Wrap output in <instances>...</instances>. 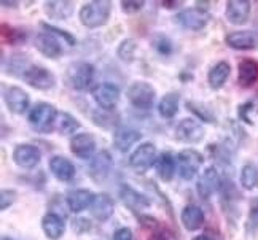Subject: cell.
<instances>
[{
    "label": "cell",
    "mask_w": 258,
    "mask_h": 240,
    "mask_svg": "<svg viewBox=\"0 0 258 240\" xmlns=\"http://www.w3.org/2000/svg\"><path fill=\"white\" fill-rule=\"evenodd\" d=\"M112 15V2L108 0H93L82 7L80 10V23L86 29H97L108 23Z\"/></svg>",
    "instance_id": "obj_1"
},
{
    "label": "cell",
    "mask_w": 258,
    "mask_h": 240,
    "mask_svg": "<svg viewBox=\"0 0 258 240\" xmlns=\"http://www.w3.org/2000/svg\"><path fill=\"white\" fill-rule=\"evenodd\" d=\"M57 110L54 105L48 102H38L32 107V110L27 115V121L37 132L48 134L53 129H56V119H57Z\"/></svg>",
    "instance_id": "obj_2"
},
{
    "label": "cell",
    "mask_w": 258,
    "mask_h": 240,
    "mask_svg": "<svg viewBox=\"0 0 258 240\" xmlns=\"http://www.w3.org/2000/svg\"><path fill=\"white\" fill-rule=\"evenodd\" d=\"M126 96L133 107L139 110H150L156 101V89L148 82H134L129 85Z\"/></svg>",
    "instance_id": "obj_3"
},
{
    "label": "cell",
    "mask_w": 258,
    "mask_h": 240,
    "mask_svg": "<svg viewBox=\"0 0 258 240\" xmlns=\"http://www.w3.org/2000/svg\"><path fill=\"white\" fill-rule=\"evenodd\" d=\"M175 23L180 27L186 29V31L198 32V31H203V29L211 23V13L200 7L185 8L175 15Z\"/></svg>",
    "instance_id": "obj_4"
},
{
    "label": "cell",
    "mask_w": 258,
    "mask_h": 240,
    "mask_svg": "<svg viewBox=\"0 0 258 240\" xmlns=\"http://www.w3.org/2000/svg\"><path fill=\"white\" fill-rule=\"evenodd\" d=\"M204 163V157L200 151L193 148H185L177 154V171L182 180H193Z\"/></svg>",
    "instance_id": "obj_5"
},
{
    "label": "cell",
    "mask_w": 258,
    "mask_h": 240,
    "mask_svg": "<svg viewBox=\"0 0 258 240\" xmlns=\"http://www.w3.org/2000/svg\"><path fill=\"white\" fill-rule=\"evenodd\" d=\"M23 79L26 85H29L34 89H38V91H49L56 85V78L51 70H48L46 67L38 64L29 65L26 68V72L23 73Z\"/></svg>",
    "instance_id": "obj_6"
},
{
    "label": "cell",
    "mask_w": 258,
    "mask_h": 240,
    "mask_svg": "<svg viewBox=\"0 0 258 240\" xmlns=\"http://www.w3.org/2000/svg\"><path fill=\"white\" fill-rule=\"evenodd\" d=\"M158 151L156 146L152 142H144L137 145V148L129 156V166L133 167V171L137 174H145L148 169L156 164L158 159Z\"/></svg>",
    "instance_id": "obj_7"
},
{
    "label": "cell",
    "mask_w": 258,
    "mask_h": 240,
    "mask_svg": "<svg viewBox=\"0 0 258 240\" xmlns=\"http://www.w3.org/2000/svg\"><path fill=\"white\" fill-rule=\"evenodd\" d=\"M96 75V68L89 62H74L67 68V79L75 91H85L91 86Z\"/></svg>",
    "instance_id": "obj_8"
},
{
    "label": "cell",
    "mask_w": 258,
    "mask_h": 240,
    "mask_svg": "<svg viewBox=\"0 0 258 240\" xmlns=\"http://www.w3.org/2000/svg\"><path fill=\"white\" fill-rule=\"evenodd\" d=\"M121 91L113 83H101L93 89V99L99 108L110 112L120 102Z\"/></svg>",
    "instance_id": "obj_9"
},
{
    "label": "cell",
    "mask_w": 258,
    "mask_h": 240,
    "mask_svg": "<svg viewBox=\"0 0 258 240\" xmlns=\"http://www.w3.org/2000/svg\"><path fill=\"white\" fill-rule=\"evenodd\" d=\"M206 135V131L200 119L185 118L175 127V138L183 143H198Z\"/></svg>",
    "instance_id": "obj_10"
},
{
    "label": "cell",
    "mask_w": 258,
    "mask_h": 240,
    "mask_svg": "<svg viewBox=\"0 0 258 240\" xmlns=\"http://www.w3.org/2000/svg\"><path fill=\"white\" fill-rule=\"evenodd\" d=\"M4 101L7 108L15 115H23L27 112L29 105H31V99H29V94L21 89L19 86L10 85L5 86L4 85Z\"/></svg>",
    "instance_id": "obj_11"
},
{
    "label": "cell",
    "mask_w": 258,
    "mask_h": 240,
    "mask_svg": "<svg viewBox=\"0 0 258 240\" xmlns=\"http://www.w3.org/2000/svg\"><path fill=\"white\" fill-rule=\"evenodd\" d=\"M113 167V157L112 154L107 151V149H101V151H97L93 159L89 161V166H88V174L93 180L97 182H102L108 177Z\"/></svg>",
    "instance_id": "obj_12"
},
{
    "label": "cell",
    "mask_w": 258,
    "mask_h": 240,
    "mask_svg": "<svg viewBox=\"0 0 258 240\" xmlns=\"http://www.w3.org/2000/svg\"><path fill=\"white\" fill-rule=\"evenodd\" d=\"M13 161L18 167L21 169H34L38 166L42 159V151L38 146L31 145V143H21L16 145L13 149Z\"/></svg>",
    "instance_id": "obj_13"
},
{
    "label": "cell",
    "mask_w": 258,
    "mask_h": 240,
    "mask_svg": "<svg viewBox=\"0 0 258 240\" xmlns=\"http://www.w3.org/2000/svg\"><path fill=\"white\" fill-rule=\"evenodd\" d=\"M69 148H71L72 154L78 159H93V156L96 154V138L88 132L75 134L71 138Z\"/></svg>",
    "instance_id": "obj_14"
},
{
    "label": "cell",
    "mask_w": 258,
    "mask_h": 240,
    "mask_svg": "<svg viewBox=\"0 0 258 240\" xmlns=\"http://www.w3.org/2000/svg\"><path fill=\"white\" fill-rule=\"evenodd\" d=\"M252 12V4L249 0H230L226 2L225 16L234 26H242L249 21V16Z\"/></svg>",
    "instance_id": "obj_15"
},
{
    "label": "cell",
    "mask_w": 258,
    "mask_h": 240,
    "mask_svg": "<svg viewBox=\"0 0 258 240\" xmlns=\"http://www.w3.org/2000/svg\"><path fill=\"white\" fill-rule=\"evenodd\" d=\"M35 48L48 59H57L62 56V46L59 43V38L49 32H40L34 38Z\"/></svg>",
    "instance_id": "obj_16"
},
{
    "label": "cell",
    "mask_w": 258,
    "mask_h": 240,
    "mask_svg": "<svg viewBox=\"0 0 258 240\" xmlns=\"http://www.w3.org/2000/svg\"><path fill=\"white\" fill-rule=\"evenodd\" d=\"M220 186H222V178L215 167L206 169L196 183L198 194H200L203 199H209L217 189H220Z\"/></svg>",
    "instance_id": "obj_17"
},
{
    "label": "cell",
    "mask_w": 258,
    "mask_h": 240,
    "mask_svg": "<svg viewBox=\"0 0 258 240\" xmlns=\"http://www.w3.org/2000/svg\"><path fill=\"white\" fill-rule=\"evenodd\" d=\"M225 43L237 51H250L258 46V35L252 31H236L225 37Z\"/></svg>",
    "instance_id": "obj_18"
},
{
    "label": "cell",
    "mask_w": 258,
    "mask_h": 240,
    "mask_svg": "<svg viewBox=\"0 0 258 240\" xmlns=\"http://www.w3.org/2000/svg\"><path fill=\"white\" fill-rule=\"evenodd\" d=\"M142 134L134 127L123 126L120 129H116L113 134V145L120 153H127L136 143L141 142Z\"/></svg>",
    "instance_id": "obj_19"
},
{
    "label": "cell",
    "mask_w": 258,
    "mask_h": 240,
    "mask_svg": "<svg viewBox=\"0 0 258 240\" xmlns=\"http://www.w3.org/2000/svg\"><path fill=\"white\" fill-rule=\"evenodd\" d=\"M96 194L89 189H74L67 194V205L72 213H82L86 208H91Z\"/></svg>",
    "instance_id": "obj_20"
},
{
    "label": "cell",
    "mask_w": 258,
    "mask_h": 240,
    "mask_svg": "<svg viewBox=\"0 0 258 240\" xmlns=\"http://www.w3.org/2000/svg\"><path fill=\"white\" fill-rule=\"evenodd\" d=\"M49 171H51L54 178H57L59 182H64V183L72 182L77 174L72 161L64 156H53L49 159Z\"/></svg>",
    "instance_id": "obj_21"
},
{
    "label": "cell",
    "mask_w": 258,
    "mask_h": 240,
    "mask_svg": "<svg viewBox=\"0 0 258 240\" xmlns=\"http://www.w3.org/2000/svg\"><path fill=\"white\" fill-rule=\"evenodd\" d=\"M120 197H121L123 204L127 208L134 210V212H139V210H144L147 207H150V199H148L147 196H144L142 193L136 191V189L129 185L120 186Z\"/></svg>",
    "instance_id": "obj_22"
},
{
    "label": "cell",
    "mask_w": 258,
    "mask_h": 240,
    "mask_svg": "<svg viewBox=\"0 0 258 240\" xmlns=\"http://www.w3.org/2000/svg\"><path fill=\"white\" fill-rule=\"evenodd\" d=\"M258 82V62L253 59H242L237 65V83L241 88H252Z\"/></svg>",
    "instance_id": "obj_23"
},
{
    "label": "cell",
    "mask_w": 258,
    "mask_h": 240,
    "mask_svg": "<svg viewBox=\"0 0 258 240\" xmlns=\"http://www.w3.org/2000/svg\"><path fill=\"white\" fill-rule=\"evenodd\" d=\"M180 219H182V224L186 231H198V229H201L204 221H206V216H204V212L201 207L198 205H186L183 207L182 213H180Z\"/></svg>",
    "instance_id": "obj_24"
},
{
    "label": "cell",
    "mask_w": 258,
    "mask_h": 240,
    "mask_svg": "<svg viewBox=\"0 0 258 240\" xmlns=\"http://www.w3.org/2000/svg\"><path fill=\"white\" fill-rule=\"evenodd\" d=\"M45 13L56 21H64L72 16L75 5L74 2H69V0H48L43 5Z\"/></svg>",
    "instance_id": "obj_25"
},
{
    "label": "cell",
    "mask_w": 258,
    "mask_h": 240,
    "mask_svg": "<svg viewBox=\"0 0 258 240\" xmlns=\"http://www.w3.org/2000/svg\"><path fill=\"white\" fill-rule=\"evenodd\" d=\"M91 215L97 219V221H107L108 218H110L115 212V204H113V199L105 194V193H101L97 194L94 202L91 205Z\"/></svg>",
    "instance_id": "obj_26"
},
{
    "label": "cell",
    "mask_w": 258,
    "mask_h": 240,
    "mask_svg": "<svg viewBox=\"0 0 258 240\" xmlns=\"http://www.w3.org/2000/svg\"><path fill=\"white\" fill-rule=\"evenodd\" d=\"M42 229L49 240H59L66 232V221L57 213H46L42 218Z\"/></svg>",
    "instance_id": "obj_27"
},
{
    "label": "cell",
    "mask_w": 258,
    "mask_h": 240,
    "mask_svg": "<svg viewBox=\"0 0 258 240\" xmlns=\"http://www.w3.org/2000/svg\"><path fill=\"white\" fill-rule=\"evenodd\" d=\"M231 75V65L226 61H220L217 62L207 73V83H209L211 89L214 91H218L225 86V83L228 82V78Z\"/></svg>",
    "instance_id": "obj_28"
},
{
    "label": "cell",
    "mask_w": 258,
    "mask_h": 240,
    "mask_svg": "<svg viewBox=\"0 0 258 240\" xmlns=\"http://www.w3.org/2000/svg\"><path fill=\"white\" fill-rule=\"evenodd\" d=\"M155 169H156V175L160 177L164 183H169L177 171V159L169 151H163L156 159Z\"/></svg>",
    "instance_id": "obj_29"
},
{
    "label": "cell",
    "mask_w": 258,
    "mask_h": 240,
    "mask_svg": "<svg viewBox=\"0 0 258 240\" xmlns=\"http://www.w3.org/2000/svg\"><path fill=\"white\" fill-rule=\"evenodd\" d=\"M178 105H180V94L178 93H167L161 97L160 104H158V113L164 119H171L177 115Z\"/></svg>",
    "instance_id": "obj_30"
},
{
    "label": "cell",
    "mask_w": 258,
    "mask_h": 240,
    "mask_svg": "<svg viewBox=\"0 0 258 240\" xmlns=\"http://www.w3.org/2000/svg\"><path fill=\"white\" fill-rule=\"evenodd\" d=\"M80 129V121L67 112H59L56 119V131L61 135H74Z\"/></svg>",
    "instance_id": "obj_31"
},
{
    "label": "cell",
    "mask_w": 258,
    "mask_h": 240,
    "mask_svg": "<svg viewBox=\"0 0 258 240\" xmlns=\"http://www.w3.org/2000/svg\"><path fill=\"white\" fill-rule=\"evenodd\" d=\"M186 108L195 115V118H198L203 123H209V124H215L217 123L215 113L206 104L195 102V101H188L186 102Z\"/></svg>",
    "instance_id": "obj_32"
},
{
    "label": "cell",
    "mask_w": 258,
    "mask_h": 240,
    "mask_svg": "<svg viewBox=\"0 0 258 240\" xmlns=\"http://www.w3.org/2000/svg\"><path fill=\"white\" fill-rule=\"evenodd\" d=\"M241 185L247 191L258 188V167L255 164H245L241 169Z\"/></svg>",
    "instance_id": "obj_33"
},
{
    "label": "cell",
    "mask_w": 258,
    "mask_h": 240,
    "mask_svg": "<svg viewBox=\"0 0 258 240\" xmlns=\"http://www.w3.org/2000/svg\"><path fill=\"white\" fill-rule=\"evenodd\" d=\"M26 32L19 27H13L8 24H2V40L8 45H19L26 42Z\"/></svg>",
    "instance_id": "obj_34"
},
{
    "label": "cell",
    "mask_w": 258,
    "mask_h": 240,
    "mask_svg": "<svg viewBox=\"0 0 258 240\" xmlns=\"http://www.w3.org/2000/svg\"><path fill=\"white\" fill-rule=\"evenodd\" d=\"M136 51H137V43L131 38H126L123 42L118 45V49H116V54L118 57L121 59L124 62H133L134 57H136Z\"/></svg>",
    "instance_id": "obj_35"
},
{
    "label": "cell",
    "mask_w": 258,
    "mask_h": 240,
    "mask_svg": "<svg viewBox=\"0 0 258 240\" xmlns=\"http://www.w3.org/2000/svg\"><path fill=\"white\" fill-rule=\"evenodd\" d=\"M153 46L155 49L160 54L163 56H169L172 54V49H174V45H172V40L164 35V34H158L155 38H153Z\"/></svg>",
    "instance_id": "obj_36"
},
{
    "label": "cell",
    "mask_w": 258,
    "mask_h": 240,
    "mask_svg": "<svg viewBox=\"0 0 258 240\" xmlns=\"http://www.w3.org/2000/svg\"><path fill=\"white\" fill-rule=\"evenodd\" d=\"M255 113H258V107L255 102H245L239 108H237V115L247 124H253L255 123Z\"/></svg>",
    "instance_id": "obj_37"
},
{
    "label": "cell",
    "mask_w": 258,
    "mask_h": 240,
    "mask_svg": "<svg viewBox=\"0 0 258 240\" xmlns=\"http://www.w3.org/2000/svg\"><path fill=\"white\" fill-rule=\"evenodd\" d=\"M40 26L45 29V32H49V34H53V35H56V37H61L66 43H69V45H75L77 43V38L72 35V34H69V32H66V31H62V29H57V27H54V26H51V24H48V23H40Z\"/></svg>",
    "instance_id": "obj_38"
},
{
    "label": "cell",
    "mask_w": 258,
    "mask_h": 240,
    "mask_svg": "<svg viewBox=\"0 0 258 240\" xmlns=\"http://www.w3.org/2000/svg\"><path fill=\"white\" fill-rule=\"evenodd\" d=\"M121 10L127 15H134L145 7V0H121Z\"/></svg>",
    "instance_id": "obj_39"
},
{
    "label": "cell",
    "mask_w": 258,
    "mask_h": 240,
    "mask_svg": "<svg viewBox=\"0 0 258 240\" xmlns=\"http://www.w3.org/2000/svg\"><path fill=\"white\" fill-rule=\"evenodd\" d=\"M16 197L18 194L15 189H2V193H0V208L2 210L10 208L16 202Z\"/></svg>",
    "instance_id": "obj_40"
},
{
    "label": "cell",
    "mask_w": 258,
    "mask_h": 240,
    "mask_svg": "<svg viewBox=\"0 0 258 240\" xmlns=\"http://www.w3.org/2000/svg\"><path fill=\"white\" fill-rule=\"evenodd\" d=\"M249 229L250 231H258V199L252 202L249 210Z\"/></svg>",
    "instance_id": "obj_41"
},
{
    "label": "cell",
    "mask_w": 258,
    "mask_h": 240,
    "mask_svg": "<svg viewBox=\"0 0 258 240\" xmlns=\"http://www.w3.org/2000/svg\"><path fill=\"white\" fill-rule=\"evenodd\" d=\"M113 240H134V234L131 227H120L113 234Z\"/></svg>",
    "instance_id": "obj_42"
},
{
    "label": "cell",
    "mask_w": 258,
    "mask_h": 240,
    "mask_svg": "<svg viewBox=\"0 0 258 240\" xmlns=\"http://www.w3.org/2000/svg\"><path fill=\"white\" fill-rule=\"evenodd\" d=\"M148 240H169V238H167V234L163 232L161 229H155V231H152V235Z\"/></svg>",
    "instance_id": "obj_43"
},
{
    "label": "cell",
    "mask_w": 258,
    "mask_h": 240,
    "mask_svg": "<svg viewBox=\"0 0 258 240\" xmlns=\"http://www.w3.org/2000/svg\"><path fill=\"white\" fill-rule=\"evenodd\" d=\"M178 4H180V2H166V0H164V2H161V5L166 7V8H175Z\"/></svg>",
    "instance_id": "obj_44"
},
{
    "label": "cell",
    "mask_w": 258,
    "mask_h": 240,
    "mask_svg": "<svg viewBox=\"0 0 258 240\" xmlns=\"http://www.w3.org/2000/svg\"><path fill=\"white\" fill-rule=\"evenodd\" d=\"M193 240H212V238H211L209 235H204V234H203V235H196Z\"/></svg>",
    "instance_id": "obj_45"
},
{
    "label": "cell",
    "mask_w": 258,
    "mask_h": 240,
    "mask_svg": "<svg viewBox=\"0 0 258 240\" xmlns=\"http://www.w3.org/2000/svg\"><path fill=\"white\" fill-rule=\"evenodd\" d=\"M2 240H13L12 237H2Z\"/></svg>",
    "instance_id": "obj_46"
}]
</instances>
